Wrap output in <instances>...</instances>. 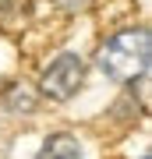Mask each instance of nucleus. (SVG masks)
Here are the masks:
<instances>
[{"instance_id": "nucleus-1", "label": "nucleus", "mask_w": 152, "mask_h": 159, "mask_svg": "<svg viewBox=\"0 0 152 159\" xmlns=\"http://www.w3.org/2000/svg\"><path fill=\"white\" fill-rule=\"evenodd\" d=\"M149 32L145 29H124L110 35L99 50V67L113 81H138L149 71Z\"/></svg>"}, {"instance_id": "nucleus-2", "label": "nucleus", "mask_w": 152, "mask_h": 159, "mask_svg": "<svg viewBox=\"0 0 152 159\" xmlns=\"http://www.w3.org/2000/svg\"><path fill=\"white\" fill-rule=\"evenodd\" d=\"M81 81H85V64H81V57H74V53H60V57L50 60V67L43 71L39 89H43L50 99H71L74 92L81 89Z\"/></svg>"}, {"instance_id": "nucleus-3", "label": "nucleus", "mask_w": 152, "mask_h": 159, "mask_svg": "<svg viewBox=\"0 0 152 159\" xmlns=\"http://www.w3.org/2000/svg\"><path fill=\"white\" fill-rule=\"evenodd\" d=\"M35 159H81V145L71 134H50Z\"/></svg>"}, {"instance_id": "nucleus-4", "label": "nucleus", "mask_w": 152, "mask_h": 159, "mask_svg": "<svg viewBox=\"0 0 152 159\" xmlns=\"http://www.w3.org/2000/svg\"><path fill=\"white\" fill-rule=\"evenodd\" d=\"M7 99H11V102H7L11 110H32V106H35V102H32V96H28L25 89H14V92H11Z\"/></svg>"}, {"instance_id": "nucleus-5", "label": "nucleus", "mask_w": 152, "mask_h": 159, "mask_svg": "<svg viewBox=\"0 0 152 159\" xmlns=\"http://www.w3.org/2000/svg\"><path fill=\"white\" fill-rule=\"evenodd\" d=\"M60 4H64V7H81L85 0H60Z\"/></svg>"}, {"instance_id": "nucleus-6", "label": "nucleus", "mask_w": 152, "mask_h": 159, "mask_svg": "<svg viewBox=\"0 0 152 159\" xmlns=\"http://www.w3.org/2000/svg\"><path fill=\"white\" fill-rule=\"evenodd\" d=\"M145 159H149V156H145Z\"/></svg>"}]
</instances>
